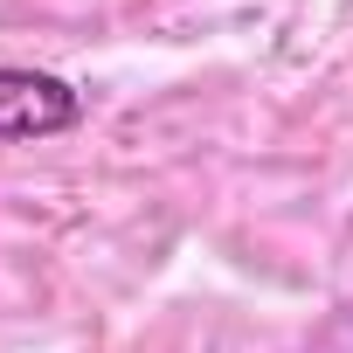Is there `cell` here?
Instances as JSON below:
<instances>
[{"mask_svg": "<svg viewBox=\"0 0 353 353\" xmlns=\"http://www.w3.org/2000/svg\"><path fill=\"white\" fill-rule=\"evenodd\" d=\"M77 125H83V90H77L70 77L0 63V145L63 139V132H77Z\"/></svg>", "mask_w": 353, "mask_h": 353, "instance_id": "1", "label": "cell"}]
</instances>
